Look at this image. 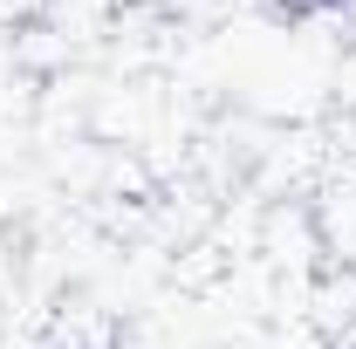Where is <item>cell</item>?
Instances as JSON below:
<instances>
[{
    "label": "cell",
    "mask_w": 356,
    "mask_h": 349,
    "mask_svg": "<svg viewBox=\"0 0 356 349\" xmlns=\"http://www.w3.org/2000/svg\"><path fill=\"white\" fill-rule=\"evenodd\" d=\"M329 110H343V117H356V42H343V55H336V69H329Z\"/></svg>",
    "instance_id": "cell-1"
}]
</instances>
